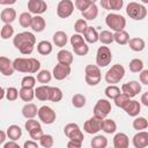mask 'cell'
<instances>
[{
	"label": "cell",
	"mask_w": 148,
	"mask_h": 148,
	"mask_svg": "<svg viewBox=\"0 0 148 148\" xmlns=\"http://www.w3.org/2000/svg\"><path fill=\"white\" fill-rule=\"evenodd\" d=\"M14 46L24 56H29L34 52L36 45V37L30 31H22L15 35L13 38Z\"/></svg>",
	"instance_id": "1"
},
{
	"label": "cell",
	"mask_w": 148,
	"mask_h": 148,
	"mask_svg": "<svg viewBox=\"0 0 148 148\" xmlns=\"http://www.w3.org/2000/svg\"><path fill=\"white\" fill-rule=\"evenodd\" d=\"M13 67L20 73L34 74L40 69V62L36 58H16L13 60Z\"/></svg>",
	"instance_id": "2"
},
{
	"label": "cell",
	"mask_w": 148,
	"mask_h": 148,
	"mask_svg": "<svg viewBox=\"0 0 148 148\" xmlns=\"http://www.w3.org/2000/svg\"><path fill=\"white\" fill-rule=\"evenodd\" d=\"M147 7L143 3H139L135 1H131L126 6V14L130 18L135 21H142L147 16Z\"/></svg>",
	"instance_id": "3"
},
{
	"label": "cell",
	"mask_w": 148,
	"mask_h": 148,
	"mask_svg": "<svg viewBox=\"0 0 148 148\" xmlns=\"http://www.w3.org/2000/svg\"><path fill=\"white\" fill-rule=\"evenodd\" d=\"M125 76V68L123 65L120 64H116L113 66H111V68L108 69V72L105 73V81L109 84H116L119 83Z\"/></svg>",
	"instance_id": "4"
},
{
	"label": "cell",
	"mask_w": 148,
	"mask_h": 148,
	"mask_svg": "<svg viewBox=\"0 0 148 148\" xmlns=\"http://www.w3.org/2000/svg\"><path fill=\"white\" fill-rule=\"evenodd\" d=\"M84 80L88 86L95 87L101 82L102 73L101 68L97 65H87L84 68Z\"/></svg>",
	"instance_id": "5"
},
{
	"label": "cell",
	"mask_w": 148,
	"mask_h": 148,
	"mask_svg": "<svg viewBox=\"0 0 148 148\" xmlns=\"http://www.w3.org/2000/svg\"><path fill=\"white\" fill-rule=\"evenodd\" d=\"M105 23L106 25L112 30V31H120L124 30L126 27V18L117 13H109L105 17Z\"/></svg>",
	"instance_id": "6"
},
{
	"label": "cell",
	"mask_w": 148,
	"mask_h": 148,
	"mask_svg": "<svg viewBox=\"0 0 148 148\" xmlns=\"http://www.w3.org/2000/svg\"><path fill=\"white\" fill-rule=\"evenodd\" d=\"M64 133L65 135L73 141H77V142H83V133L80 128V126L76 123H68L65 127H64Z\"/></svg>",
	"instance_id": "7"
},
{
	"label": "cell",
	"mask_w": 148,
	"mask_h": 148,
	"mask_svg": "<svg viewBox=\"0 0 148 148\" xmlns=\"http://www.w3.org/2000/svg\"><path fill=\"white\" fill-rule=\"evenodd\" d=\"M111 109L112 108H111L110 101L108 98H101L96 102L94 106V116L99 119H104L111 112Z\"/></svg>",
	"instance_id": "8"
},
{
	"label": "cell",
	"mask_w": 148,
	"mask_h": 148,
	"mask_svg": "<svg viewBox=\"0 0 148 148\" xmlns=\"http://www.w3.org/2000/svg\"><path fill=\"white\" fill-rule=\"evenodd\" d=\"M112 60V52L108 46H99L96 52V65L101 67H106Z\"/></svg>",
	"instance_id": "9"
},
{
	"label": "cell",
	"mask_w": 148,
	"mask_h": 148,
	"mask_svg": "<svg viewBox=\"0 0 148 148\" xmlns=\"http://www.w3.org/2000/svg\"><path fill=\"white\" fill-rule=\"evenodd\" d=\"M37 116L39 118V120L45 124V125H51L56 121V118H57V114H56V111L47 106V105H43L38 109V112H37Z\"/></svg>",
	"instance_id": "10"
},
{
	"label": "cell",
	"mask_w": 148,
	"mask_h": 148,
	"mask_svg": "<svg viewBox=\"0 0 148 148\" xmlns=\"http://www.w3.org/2000/svg\"><path fill=\"white\" fill-rule=\"evenodd\" d=\"M74 12V2L72 0H60L57 6V15L60 18L69 17Z\"/></svg>",
	"instance_id": "11"
},
{
	"label": "cell",
	"mask_w": 148,
	"mask_h": 148,
	"mask_svg": "<svg viewBox=\"0 0 148 148\" xmlns=\"http://www.w3.org/2000/svg\"><path fill=\"white\" fill-rule=\"evenodd\" d=\"M71 72H72L71 65H66V64H60V62H58V64L53 67L52 77H54V79L58 80V81H61V80H65L66 77H68V75L71 74Z\"/></svg>",
	"instance_id": "12"
},
{
	"label": "cell",
	"mask_w": 148,
	"mask_h": 148,
	"mask_svg": "<svg viewBox=\"0 0 148 148\" xmlns=\"http://www.w3.org/2000/svg\"><path fill=\"white\" fill-rule=\"evenodd\" d=\"M102 120L103 119H99L95 116L89 118L83 124V131L88 134H97L102 128Z\"/></svg>",
	"instance_id": "13"
},
{
	"label": "cell",
	"mask_w": 148,
	"mask_h": 148,
	"mask_svg": "<svg viewBox=\"0 0 148 148\" xmlns=\"http://www.w3.org/2000/svg\"><path fill=\"white\" fill-rule=\"evenodd\" d=\"M141 83H139V81H130L127 83H124L120 88L121 92L126 94L127 96H130L131 98H133L134 96H136L139 92H141Z\"/></svg>",
	"instance_id": "14"
},
{
	"label": "cell",
	"mask_w": 148,
	"mask_h": 148,
	"mask_svg": "<svg viewBox=\"0 0 148 148\" xmlns=\"http://www.w3.org/2000/svg\"><path fill=\"white\" fill-rule=\"evenodd\" d=\"M29 13L35 15H42L47 9V3L44 0H29L28 1Z\"/></svg>",
	"instance_id": "15"
},
{
	"label": "cell",
	"mask_w": 148,
	"mask_h": 148,
	"mask_svg": "<svg viewBox=\"0 0 148 148\" xmlns=\"http://www.w3.org/2000/svg\"><path fill=\"white\" fill-rule=\"evenodd\" d=\"M14 72L15 69L13 67V61L5 56H0V73L5 76H12Z\"/></svg>",
	"instance_id": "16"
},
{
	"label": "cell",
	"mask_w": 148,
	"mask_h": 148,
	"mask_svg": "<svg viewBox=\"0 0 148 148\" xmlns=\"http://www.w3.org/2000/svg\"><path fill=\"white\" fill-rule=\"evenodd\" d=\"M132 143L135 148H145L148 146V132L143 131H138V133L134 134L132 139Z\"/></svg>",
	"instance_id": "17"
},
{
	"label": "cell",
	"mask_w": 148,
	"mask_h": 148,
	"mask_svg": "<svg viewBox=\"0 0 148 148\" xmlns=\"http://www.w3.org/2000/svg\"><path fill=\"white\" fill-rule=\"evenodd\" d=\"M102 8L106 10L118 12L124 7V0H99Z\"/></svg>",
	"instance_id": "18"
},
{
	"label": "cell",
	"mask_w": 148,
	"mask_h": 148,
	"mask_svg": "<svg viewBox=\"0 0 148 148\" xmlns=\"http://www.w3.org/2000/svg\"><path fill=\"white\" fill-rule=\"evenodd\" d=\"M123 109L130 117H136V116H139V113L141 111V104H140V102H138L135 99H130L128 103Z\"/></svg>",
	"instance_id": "19"
},
{
	"label": "cell",
	"mask_w": 148,
	"mask_h": 148,
	"mask_svg": "<svg viewBox=\"0 0 148 148\" xmlns=\"http://www.w3.org/2000/svg\"><path fill=\"white\" fill-rule=\"evenodd\" d=\"M16 16H17L16 10H15L14 8H12V7H6V8L2 9L1 13H0V20H1L3 23H9V24H12V23L16 20Z\"/></svg>",
	"instance_id": "20"
},
{
	"label": "cell",
	"mask_w": 148,
	"mask_h": 148,
	"mask_svg": "<svg viewBox=\"0 0 148 148\" xmlns=\"http://www.w3.org/2000/svg\"><path fill=\"white\" fill-rule=\"evenodd\" d=\"M45 27H46V22H45V18L42 15H35V16H32L31 24H30V28L32 29V31H35V32H42V31H44Z\"/></svg>",
	"instance_id": "21"
},
{
	"label": "cell",
	"mask_w": 148,
	"mask_h": 148,
	"mask_svg": "<svg viewBox=\"0 0 148 148\" xmlns=\"http://www.w3.org/2000/svg\"><path fill=\"white\" fill-rule=\"evenodd\" d=\"M113 146L114 148H127L130 146V139L127 134L119 132L113 136Z\"/></svg>",
	"instance_id": "22"
},
{
	"label": "cell",
	"mask_w": 148,
	"mask_h": 148,
	"mask_svg": "<svg viewBox=\"0 0 148 148\" xmlns=\"http://www.w3.org/2000/svg\"><path fill=\"white\" fill-rule=\"evenodd\" d=\"M52 40H53V44L58 47H64L66 46V44L68 43V36L65 31L62 30H59V31H56L52 36Z\"/></svg>",
	"instance_id": "23"
},
{
	"label": "cell",
	"mask_w": 148,
	"mask_h": 148,
	"mask_svg": "<svg viewBox=\"0 0 148 148\" xmlns=\"http://www.w3.org/2000/svg\"><path fill=\"white\" fill-rule=\"evenodd\" d=\"M81 15H82V17L87 21H94V20H96V17L98 16V7H97V5L96 3H91V5H89V7L88 8H86L83 12H81Z\"/></svg>",
	"instance_id": "24"
},
{
	"label": "cell",
	"mask_w": 148,
	"mask_h": 148,
	"mask_svg": "<svg viewBox=\"0 0 148 148\" xmlns=\"http://www.w3.org/2000/svg\"><path fill=\"white\" fill-rule=\"evenodd\" d=\"M57 60L60 64H66V65H72L74 57L73 53L66 49H61L58 53H57Z\"/></svg>",
	"instance_id": "25"
},
{
	"label": "cell",
	"mask_w": 148,
	"mask_h": 148,
	"mask_svg": "<svg viewBox=\"0 0 148 148\" xmlns=\"http://www.w3.org/2000/svg\"><path fill=\"white\" fill-rule=\"evenodd\" d=\"M130 49L134 52H141L145 50L146 47V42L140 38V37H134V38H130L128 42H127Z\"/></svg>",
	"instance_id": "26"
},
{
	"label": "cell",
	"mask_w": 148,
	"mask_h": 148,
	"mask_svg": "<svg viewBox=\"0 0 148 148\" xmlns=\"http://www.w3.org/2000/svg\"><path fill=\"white\" fill-rule=\"evenodd\" d=\"M49 94H50V86L47 84H42L35 88V97L38 101H42V102L49 101Z\"/></svg>",
	"instance_id": "27"
},
{
	"label": "cell",
	"mask_w": 148,
	"mask_h": 148,
	"mask_svg": "<svg viewBox=\"0 0 148 148\" xmlns=\"http://www.w3.org/2000/svg\"><path fill=\"white\" fill-rule=\"evenodd\" d=\"M37 112H38V108L36 104L34 103H27L23 105L22 108V116L25 118V119H29V118H35L37 116Z\"/></svg>",
	"instance_id": "28"
},
{
	"label": "cell",
	"mask_w": 148,
	"mask_h": 148,
	"mask_svg": "<svg viewBox=\"0 0 148 148\" xmlns=\"http://www.w3.org/2000/svg\"><path fill=\"white\" fill-rule=\"evenodd\" d=\"M82 35H83V38H84L86 43L95 44L96 42H98V32L94 27H89L88 25V28L86 29V31Z\"/></svg>",
	"instance_id": "29"
},
{
	"label": "cell",
	"mask_w": 148,
	"mask_h": 148,
	"mask_svg": "<svg viewBox=\"0 0 148 148\" xmlns=\"http://www.w3.org/2000/svg\"><path fill=\"white\" fill-rule=\"evenodd\" d=\"M101 131H103L106 134H113L117 131V124L113 119L110 118H104L102 120V128Z\"/></svg>",
	"instance_id": "30"
},
{
	"label": "cell",
	"mask_w": 148,
	"mask_h": 148,
	"mask_svg": "<svg viewBox=\"0 0 148 148\" xmlns=\"http://www.w3.org/2000/svg\"><path fill=\"white\" fill-rule=\"evenodd\" d=\"M18 97L23 102H31L35 98V89L34 88H27V87H21L18 90Z\"/></svg>",
	"instance_id": "31"
},
{
	"label": "cell",
	"mask_w": 148,
	"mask_h": 148,
	"mask_svg": "<svg viewBox=\"0 0 148 148\" xmlns=\"http://www.w3.org/2000/svg\"><path fill=\"white\" fill-rule=\"evenodd\" d=\"M7 138H9L10 140H14V141H17L21 136H22V128L18 126V125H10L7 131Z\"/></svg>",
	"instance_id": "32"
},
{
	"label": "cell",
	"mask_w": 148,
	"mask_h": 148,
	"mask_svg": "<svg viewBox=\"0 0 148 148\" xmlns=\"http://www.w3.org/2000/svg\"><path fill=\"white\" fill-rule=\"evenodd\" d=\"M52 50H53L52 43L49 40H40L37 44V51L42 56H49L52 52Z\"/></svg>",
	"instance_id": "33"
},
{
	"label": "cell",
	"mask_w": 148,
	"mask_h": 148,
	"mask_svg": "<svg viewBox=\"0 0 148 148\" xmlns=\"http://www.w3.org/2000/svg\"><path fill=\"white\" fill-rule=\"evenodd\" d=\"M130 39V35L127 31L125 30H120V31H116L113 34V42H116L119 45H126L127 42Z\"/></svg>",
	"instance_id": "34"
},
{
	"label": "cell",
	"mask_w": 148,
	"mask_h": 148,
	"mask_svg": "<svg viewBox=\"0 0 148 148\" xmlns=\"http://www.w3.org/2000/svg\"><path fill=\"white\" fill-rule=\"evenodd\" d=\"M90 146L92 148H105L108 146V139L102 134H97L91 139Z\"/></svg>",
	"instance_id": "35"
},
{
	"label": "cell",
	"mask_w": 148,
	"mask_h": 148,
	"mask_svg": "<svg viewBox=\"0 0 148 148\" xmlns=\"http://www.w3.org/2000/svg\"><path fill=\"white\" fill-rule=\"evenodd\" d=\"M36 80L39 82V83H43V84H46L49 83L51 80H52V73L47 69H39L37 72V76H36Z\"/></svg>",
	"instance_id": "36"
},
{
	"label": "cell",
	"mask_w": 148,
	"mask_h": 148,
	"mask_svg": "<svg viewBox=\"0 0 148 148\" xmlns=\"http://www.w3.org/2000/svg\"><path fill=\"white\" fill-rule=\"evenodd\" d=\"M62 99V90L58 87H51L50 86V94H49V101L57 103Z\"/></svg>",
	"instance_id": "37"
},
{
	"label": "cell",
	"mask_w": 148,
	"mask_h": 148,
	"mask_svg": "<svg viewBox=\"0 0 148 148\" xmlns=\"http://www.w3.org/2000/svg\"><path fill=\"white\" fill-rule=\"evenodd\" d=\"M98 40L104 45L113 43V32H111L110 30H102L98 34Z\"/></svg>",
	"instance_id": "38"
},
{
	"label": "cell",
	"mask_w": 148,
	"mask_h": 148,
	"mask_svg": "<svg viewBox=\"0 0 148 148\" xmlns=\"http://www.w3.org/2000/svg\"><path fill=\"white\" fill-rule=\"evenodd\" d=\"M120 92H121L120 88H119L118 86H116V84H109V86L105 88V90H104V94H105V96H106L109 99L116 98Z\"/></svg>",
	"instance_id": "39"
},
{
	"label": "cell",
	"mask_w": 148,
	"mask_h": 148,
	"mask_svg": "<svg viewBox=\"0 0 148 148\" xmlns=\"http://www.w3.org/2000/svg\"><path fill=\"white\" fill-rule=\"evenodd\" d=\"M31 20H32V15L29 12H23L18 16V23L22 28H30Z\"/></svg>",
	"instance_id": "40"
},
{
	"label": "cell",
	"mask_w": 148,
	"mask_h": 148,
	"mask_svg": "<svg viewBox=\"0 0 148 148\" xmlns=\"http://www.w3.org/2000/svg\"><path fill=\"white\" fill-rule=\"evenodd\" d=\"M14 36V28L9 23H5L0 29V37L2 39H9Z\"/></svg>",
	"instance_id": "41"
},
{
	"label": "cell",
	"mask_w": 148,
	"mask_h": 148,
	"mask_svg": "<svg viewBox=\"0 0 148 148\" xmlns=\"http://www.w3.org/2000/svg\"><path fill=\"white\" fill-rule=\"evenodd\" d=\"M133 128L136 131H143L148 127V120L145 117H135V119L133 120Z\"/></svg>",
	"instance_id": "42"
},
{
	"label": "cell",
	"mask_w": 148,
	"mask_h": 148,
	"mask_svg": "<svg viewBox=\"0 0 148 148\" xmlns=\"http://www.w3.org/2000/svg\"><path fill=\"white\" fill-rule=\"evenodd\" d=\"M128 67H130V71L132 73H140L143 69V61L139 58H134L130 61Z\"/></svg>",
	"instance_id": "43"
},
{
	"label": "cell",
	"mask_w": 148,
	"mask_h": 148,
	"mask_svg": "<svg viewBox=\"0 0 148 148\" xmlns=\"http://www.w3.org/2000/svg\"><path fill=\"white\" fill-rule=\"evenodd\" d=\"M86 103H87V98H86V96L82 95V94H75V95L72 97V104H73V106L76 108V109L83 108V106L86 105Z\"/></svg>",
	"instance_id": "44"
},
{
	"label": "cell",
	"mask_w": 148,
	"mask_h": 148,
	"mask_svg": "<svg viewBox=\"0 0 148 148\" xmlns=\"http://www.w3.org/2000/svg\"><path fill=\"white\" fill-rule=\"evenodd\" d=\"M38 141H39V145L44 148H51L54 145V140L51 134H43Z\"/></svg>",
	"instance_id": "45"
},
{
	"label": "cell",
	"mask_w": 148,
	"mask_h": 148,
	"mask_svg": "<svg viewBox=\"0 0 148 148\" xmlns=\"http://www.w3.org/2000/svg\"><path fill=\"white\" fill-rule=\"evenodd\" d=\"M130 99H131V97H130V96H127V95H126V94H124V92H120L116 98H113L116 106H118V108H120V109H123V108L128 103V101H130Z\"/></svg>",
	"instance_id": "46"
},
{
	"label": "cell",
	"mask_w": 148,
	"mask_h": 148,
	"mask_svg": "<svg viewBox=\"0 0 148 148\" xmlns=\"http://www.w3.org/2000/svg\"><path fill=\"white\" fill-rule=\"evenodd\" d=\"M88 28V23L84 18H79L75 21L74 23V30L76 31V34H83L86 31V29Z\"/></svg>",
	"instance_id": "47"
},
{
	"label": "cell",
	"mask_w": 148,
	"mask_h": 148,
	"mask_svg": "<svg viewBox=\"0 0 148 148\" xmlns=\"http://www.w3.org/2000/svg\"><path fill=\"white\" fill-rule=\"evenodd\" d=\"M69 43H71L72 47H76V46H80V45L84 44L86 40H84V38L81 34H73L69 38Z\"/></svg>",
	"instance_id": "48"
},
{
	"label": "cell",
	"mask_w": 148,
	"mask_h": 148,
	"mask_svg": "<svg viewBox=\"0 0 148 148\" xmlns=\"http://www.w3.org/2000/svg\"><path fill=\"white\" fill-rule=\"evenodd\" d=\"M36 86V77L32 75H25L21 80V87H27V88H35Z\"/></svg>",
	"instance_id": "49"
},
{
	"label": "cell",
	"mask_w": 148,
	"mask_h": 148,
	"mask_svg": "<svg viewBox=\"0 0 148 148\" xmlns=\"http://www.w3.org/2000/svg\"><path fill=\"white\" fill-rule=\"evenodd\" d=\"M5 97L9 101V102H14L18 98V90L15 88V87H9L6 89V92H5Z\"/></svg>",
	"instance_id": "50"
},
{
	"label": "cell",
	"mask_w": 148,
	"mask_h": 148,
	"mask_svg": "<svg viewBox=\"0 0 148 148\" xmlns=\"http://www.w3.org/2000/svg\"><path fill=\"white\" fill-rule=\"evenodd\" d=\"M28 133H29L30 139H32V140H35V141L39 140V138H40V136L44 134V133H43V130H42V126H40V127L32 128V130H30Z\"/></svg>",
	"instance_id": "51"
},
{
	"label": "cell",
	"mask_w": 148,
	"mask_h": 148,
	"mask_svg": "<svg viewBox=\"0 0 148 148\" xmlns=\"http://www.w3.org/2000/svg\"><path fill=\"white\" fill-rule=\"evenodd\" d=\"M92 2L90 0H75L74 2V7L76 9H79L80 12H83L86 8L89 7V5H91Z\"/></svg>",
	"instance_id": "52"
},
{
	"label": "cell",
	"mask_w": 148,
	"mask_h": 148,
	"mask_svg": "<svg viewBox=\"0 0 148 148\" xmlns=\"http://www.w3.org/2000/svg\"><path fill=\"white\" fill-rule=\"evenodd\" d=\"M73 51L75 54L77 56H86L88 52H89V46L87 43L80 45V46H76V47H73Z\"/></svg>",
	"instance_id": "53"
},
{
	"label": "cell",
	"mask_w": 148,
	"mask_h": 148,
	"mask_svg": "<svg viewBox=\"0 0 148 148\" xmlns=\"http://www.w3.org/2000/svg\"><path fill=\"white\" fill-rule=\"evenodd\" d=\"M36 127H40V123H39L38 120H35L34 118H29V119L24 123V128L27 130V132H29L30 130L36 128Z\"/></svg>",
	"instance_id": "54"
},
{
	"label": "cell",
	"mask_w": 148,
	"mask_h": 148,
	"mask_svg": "<svg viewBox=\"0 0 148 148\" xmlns=\"http://www.w3.org/2000/svg\"><path fill=\"white\" fill-rule=\"evenodd\" d=\"M139 80H140V83L142 84H148V69H142L139 74Z\"/></svg>",
	"instance_id": "55"
},
{
	"label": "cell",
	"mask_w": 148,
	"mask_h": 148,
	"mask_svg": "<svg viewBox=\"0 0 148 148\" xmlns=\"http://www.w3.org/2000/svg\"><path fill=\"white\" fill-rule=\"evenodd\" d=\"M23 148H38V143L37 141L35 140H27L24 143H23Z\"/></svg>",
	"instance_id": "56"
},
{
	"label": "cell",
	"mask_w": 148,
	"mask_h": 148,
	"mask_svg": "<svg viewBox=\"0 0 148 148\" xmlns=\"http://www.w3.org/2000/svg\"><path fill=\"white\" fill-rule=\"evenodd\" d=\"M3 148H20V145L14 140H9L8 142L3 143Z\"/></svg>",
	"instance_id": "57"
},
{
	"label": "cell",
	"mask_w": 148,
	"mask_h": 148,
	"mask_svg": "<svg viewBox=\"0 0 148 148\" xmlns=\"http://www.w3.org/2000/svg\"><path fill=\"white\" fill-rule=\"evenodd\" d=\"M81 146H82L81 142L73 141V140H69L68 143H67V147H68V148H81Z\"/></svg>",
	"instance_id": "58"
},
{
	"label": "cell",
	"mask_w": 148,
	"mask_h": 148,
	"mask_svg": "<svg viewBox=\"0 0 148 148\" xmlns=\"http://www.w3.org/2000/svg\"><path fill=\"white\" fill-rule=\"evenodd\" d=\"M141 103L145 106H148V91H146V92L142 94V96H141Z\"/></svg>",
	"instance_id": "59"
},
{
	"label": "cell",
	"mask_w": 148,
	"mask_h": 148,
	"mask_svg": "<svg viewBox=\"0 0 148 148\" xmlns=\"http://www.w3.org/2000/svg\"><path fill=\"white\" fill-rule=\"evenodd\" d=\"M6 139H7V133H6L5 131H2V130H0V146L5 143V141H6Z\"/></svg>",
	"instance_id": "60"
},
{
	"label": "cell",
	"mask_w": 148,
	"mask_h": 148,
	"mask_svg": "<svg viewBox=\"0 0 148 148\" xmlns=\"http://www.w3.org/2000/svg\"><path fill=\"white\" fill-rule=\"evenodd\" d=\"M17 0H0V5L2 6H10V5H14Z\"/></svg>",
	"instance_id": "61"
},
{
	"label": "cell",
	"mask_w": 148,
	"mask_h": 148,
	"mask_svg": "<svg viewBox=\"0 0 148 148\" xmlns=\"http://www.w3.org/2000/svg\"><path fill=\"white\" fill-rule=\"evenodd\" d=\"M5 92H6V90H5V89H3V88L0 86V101H1V99L5 97Z\"/></svg>",
	"instance_id": "62"
},
{
	"label": "cell",
	"mask_w": 148,
	"mask_h": 148,
	"mask_svg": "<svg viewBox=\"0 0 148 148\" xmlns=\"http://www.w3.org/2000/svg\"><path fill=\"white\" fill-rule=\"evenodd\" d=\"M141 2H142L143 5H146V3H148V0H141Z\"/></svg>",
	"instance_id": "63"
},
{
	"label": "cell",
	"mask_w": 148,
	"mask_h": 148,
	"mask_svg": "<svg viewBox=\"0 0 148 148\" xmlns=\"http://www.w3.org/2000/svg\"><path fill=\"white\" fill-rule=\"evenodd\" d=\"M90 1H91L92 3H96V1H97V0H90Z\"/></svg>",
	"instance_id": "64"
}]
</instances>
